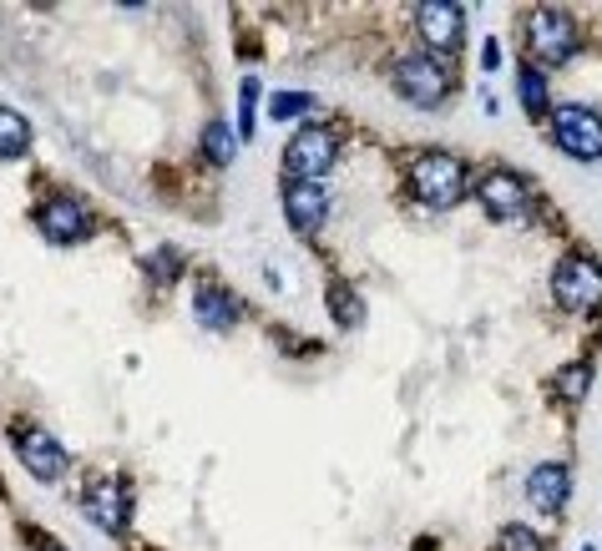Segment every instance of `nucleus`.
Wrapping results in <instances>:
<instances>
[{"label": "nucleus", "mask_w": 602, "mask_h": 551, "mask_svg": "<svg viewBox=\"0 0 602 551\" xmlns=\"http://www.w3.org/2000/svg\"><path fill=\"white\" fill-rule=\"evenodd\" d=\"M552 293H557L562 309H577V314L602 309V263L582 259V253L562 259L557 274H552Z\"/></svg>", "instance_id": "3"}, {"label": "nucleus", "mask_w": 602, "mask_h": 551, "mask_svg": "<svg viewBox=\"0 0 602 551\" xmlns=\"http://www.w3.org/2000/svg\"><path fill=\"white\" fill-rule=\"evenodd\" d=\"M415 192L426 208H455L466 198V167L451 152H426L415 162Z\"/></svg>", "instance_id": "1"}, {"label": "nucleus", "mask_w": 602, "mask_h": 551, "mask_svg": "<svg viewBox=\"0 0 602 551\" xmlns=\"http://www.w3.org/2000/svg\"><path fill=\"white\" fill-rule=\"evenodd\" d=\"M588 551H592V547H588Z\"/></svg>", "instance_id": "26"}, {"label": "nucleus", "mask_w": 602, "mask_h": 551, "mask_svg": "<svg viewBox=\"0 0 602 551\" xmlns=\"http://www.w3.org/2000/svg\"><path fill=\"white\" fill-rule=\"evenodd\" d=\"M567 491H573V476H567V465H557V461L537 465L527 476V501L537 511H562L567 506Z\"/></svg>", "instance_id": "11"}, {"label": "nucleus", "mask_w": 602, "mask_h": 551, "mask_svg": "<svg viewBox=\"0 0 602 551\" xmlns=\"http://www.w3.org/2000/svg\"><path fill=\"white\" fill-rule=\"evenodd\" d=\"M446 87H451V82H446L441 61H430V57H400L396 61V91L411 107H441Z\"/></svg>", "instance_id": "6"}, {"label": "nucleus", "mask_w": 602, "mask_h": 551, "mask_svg": "<svg viewBox=\"0 0 602 551\" xmlns=\"http://www.w3.org/2000/svg\"><path fill=\"white\" fill-rule=\"evenodd\" d=\"M481 57H486V66H501V46H497V41H486V46H481Z\"/></svg>", "instance_id": "24"}, {"label": "nucleus", "mask_w": 602, "mask_h": 551, "mask_svg": "<svg viewBox=\"0 0 602 551\" xmlns=\"http://www.w3.org/2000/svg\"><path fill=\"white\" fill-rule=\"evenodd\" d=\"M309 102H314V97H304V91H279V97H274V107H268V112L279 116V122H289V116L309 112Z\"/></svg>", "instance_id": "21"}, {"label": "nucleus", "mask_w": 602, "mask_h": 551, "mask_svg": "<svg viewBox=\"0 0 602 551\" xmlns=\"http://www.w3.org/2000/svg\"><path fill=\"white\" fill-rule=\"evenodd\" d=\"M497 551H547V541L531 531V526H501Z\"/></svg>", "instance_id": "20"}, {"label": "nucleus", "mask_w": 602, "mask_h": 551, "mask_svg": "<svg viewBox=\"0 0 602 551\" xmlns=\"http://www.w3.org/2000/svg\"><path fill=\"white\" fill-rule=\"evenodd\" d=\"M284 213H289V223L299 233H314L324 223V213H329V198H324L319 183H289L284 188Z\"/></svg>", "instance_id": "12"}, {"label": "nucleus", "mask_w": 602, "mask_h": 551, "mask_svg": "<svg viewBox=\"0 0 602 551\" xmlns=\"http://www.w3.org/2000/svg\"><path fill=\"white\" fill-rule=\"evenodd\" d=\"M36 223H41V233L51 238V243H81V238L91 233L87 208L76 203V198H51V203L36 213Z\"/></svg>", "instance_id": "8"}, {"label": "nucleus", "mask_w": 602, "mask_h": 551, "mask_svg": "<svg viewBox=\"0 0 602 551\" xmlns=\"http://www.w3.org/2000/svg\"><path fill=\"white\" fill-rule=\"evenodd\" d=\"M173 274H177V259H173V253H167V248H162V253H152V278H162V284H167Z\"/></svg>", "instance_id": "23"}, {"label": "nucleus", "mask_w": 602, "mask_h": 551, "mask_svg": "<svg viewBox=\"0 0 602 551\" xmlns=\"http://www.w3.org/2000/svg\"><path fill=\"white\" fill-rule=\"evenodd\" d=\"M329 309H335V320L344 324V329H360L365 324V309H360V293L344 289V284H335L329 289Z\"/></svg>", "instance_id": "16"}, {"label": "nucleus", "mask_w": 602, "mask_h": 551, "mask_svg": "<svg viewBox=\"0 0 602 551\" xmlns=\"http://www.w3.org/2000/svg\"><path fill=\"white\" fill-rule=\"evenodd\" d=\"M527 41H531V57L547 61V66H562V61L577 51V21L557 5H542V11H531L527 21Z\"/></svg>", "instance_id": "2"}, {"label": "nucleus", "mask_w": 602, "mask_h": 551, "mask_svg": "<svg viewBox=\"0 0 602 551\" xmlns=\"http://www.w3.org/2000/svg\"><path fill=\"white\" fill-rule=\"evenodd\" d=\"M87 516L102 531H122L127 526V516H133V501H127V486L122 480H97L87 496Z\"/></svg>", "instance_id": "10"}, {"label": "nucleus", "mask_w": 602, "mask_h": 551, "mask_svg": "<svg viewBox=\"0 0 602 551\" xmlns=\"http://www.w3.org/2000/svg\"><path fill=\"white\" fill-rule=\"evenodd\" d=\"M192 314H198V324L203 329H234L238 324V304H234V293H218V289H203L198 293V304H192Z\"/></svg>", "instance_id": "14"}, {"label": "nucleus", "mask_w": 602, "mask_h": 551, "mask_svg": "<svg viewBox=\"0 0 602 551\" xmlns=\"http://www.w3.org/2000/svg\"><path fill=\"white\" fill-rule=\"evenodd\" d=\"M253 102H259V82H243V102H238V112H243V137H249L253 132Z\"/></svg>", "instance_id": "22"}, {"label": "nucleus", "mask_w": 602, "mask_h": 551, "mask_svg": "<svg viewBox=\"0 0 602 551\" xmlns=\"http://www.w3.org/2000/svg\"><path fill=\"white\" fill-rule=\"evenodd\" d=\"M203 152H208L213 162H234V152H238L234 132L223 127V122H208V132H203Z\"/></svg>", "instance_id": "19"}, {"label": "nucleus", "mask_w": 602, "mask_h": 551, "mask_svg": "<svg viewBox=\"0 0 602 551\" xmlns=\"http://www.w3.org/2000/svg\"><path fill=\"white\" fill-rule=\"evenodd\" d=\"M339 158V142L335 132L324 127H304L289 137V147H284V173L294 177V183H314L319 173H329Z\"/></svg>", "instance_id": "4"}, {"label": "nucleus", "mask_w": 602, "mask_h": 551, "mask_svg": "<svg viewBox=\"0 0 602 551\" xmlns=\"http://www.w3.org/2000/svg\"><path fill=\"white\" fill-rule=\"evenodd\" d=\"M516 91H522V107H527V112H542V107H547V82H542V72H537V66H522Z\"/></svg>", "instance_id": "18"}, {"label": "nucleus", "mask_w": 602, "mask_h": 551, "mask_svg": "<svg viewBox=\"0 0 602 551\" xmlns=\"http://www.w3.org/2000/svg\"><path fill=\"white\" fill-rule=\"evenodd\" d=\"M36 551H66V547H57L51 537H36Z\"/></svg>", "instance_id": "25"}, {"label": "nucleus", "mask_w": 602, "mask_h": 551, "mask_svg": "<svg viewBox=\"0 0 602 551\" xmlns=\"http://www.w3.org/2000/svg\"><path fill=\"white\" fill-rule=\"evenodd\" d=\"M30 147V122L11 107H0V158H21Z\"/></svg>", "instance_id": "15"}, {"label": "nucleus", "mask_w": 602, "mask_h": 551, "mask_svg": "<svg viewBox=\"0 0 602 551\" xmlns=\"http://www.w3.org/2000/svg\"><path fill=\"white\" fill-rule=\"evenodd\" d=\"M476 198H481V208H486V213H491L497 223L516 218V213L527 208V188H522L512 173H486L481 183H476Z\"/></svg>", "instance_id": "9"}, {"label": "nucleus", "mask_w": 602, "mask_h": 551, "mask_svg": "<svg viewBox=\"0 0 602 551\" xmlns=\"http://www.w3.org/2000/svg\"><path fill=\"white\" fill-rule=\"evenodd\" d=\"M552 385H557L562 400H582V395H588V385H592V370H588V364H567V370H557V379H552Z\"/></svg>", "instance_id": "17"}, {"label": "nucleus", "mask_w": 602, "mask_h": 551, "mask_svg": "<svg viewBox=\"0 0 602 551\" xmlns=\"http://www.w3.org/2000/svg\"><path fill=\"white\" fill-rule=\"evenodd\" d=\"M552 127H557V147L573 152V158H602V116L588 112V107L562 102L552 107Z\"/></svg>", "instance_id": "5"}, {"label": "nucleus", "mask_w": 602, "mask_h": 551, "mask_svg": "<svg viewBox=\"0 0 602 551\" xmlns=\"http://www.w3.org/2000/svg\"><path fill=\"white\" fill-rule=\"evenodd\" d=\"M15 450H21V461L36 480H57L66 471V450L61 440L46 430V425H26V430H15Z\"/></svg>", "instance_id": "7"}, {"label": "nucleus", "mask_w": 602, "mask_h": 551, "mask_svg": "<svg viewBox=\"0 0 602 551\" xmlns=\"http://www.w3.org/2000/svg\"><path fill=\"white\" fill-rule=\"evenodd\" d=\"M415 26L426 36V46H441L451 51L461 41V5H446V0H426L421 11H415Z\"/></svg>", "instance_id": "13"}]
</instances>
